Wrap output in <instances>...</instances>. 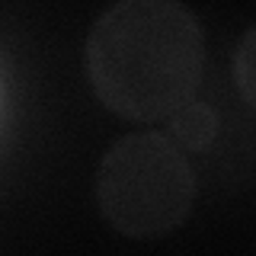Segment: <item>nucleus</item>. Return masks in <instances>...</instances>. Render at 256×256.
Wrapping results in <instances>:
<instances>
[{"label":"nucleus","mask_w":256,"mask_h":256,"mask_svg":"<svg viewBox=\"0 0 256 256\" xmlns=\"http://www.w3.org/2000/svg\"><path fill=\"white\" fill-rule=\"evenodd\" d=\"M96 100L138 125H160L196 100L205 70L202 26L182 0H116L86 36Z\"/></svg>","instance_id":"f257e3e1"},{"label":"nucleus","mask_w":256,"mask_h":256,"mask_svg":"<svg viewBox=\"0 0 256 256\" xmlns=\"http://www.w3.org/2000/svg\"><path fill=\"white\" fill-rule=\"evenodd\" d=\"M166 125H170V138L182 150H205L214 141V134H218L214 109L205 106V102H196V100H189L182 109H176L166 118Z\"/></svg>","instance_id":"7ed1b4c3"},{"label":"nucleus","mask_w":256,"mask_h":256,"mask_svg":"<svg viewBox=\"0 0 256 256\" xmlns=\"http://www.w3.org/2000/svg\"><path fill=\"white\" fill-rule=\"evenodd\" d=\"M234 80H237L240 96H244V100L256 109V26L246 29V36L240 38V45H237Z\"/></svg>","instance_id":"20e7f679"},{"label":"nucleus","mask_w":256,"mask_h":256,"mask_svg":"<svg viewBox=\"0 0 256 256\" xmlns=\"http://www.w3.org/2000/svg\"><path fill=\"white\" fill-rule=\"evenodd\" d=\"M196 173L170 134L134 132L102 154L96 205L112 230L134 240L166 237L189 218Z\"/></svg>","instance_id":"f03ea898"}]
</instances>
